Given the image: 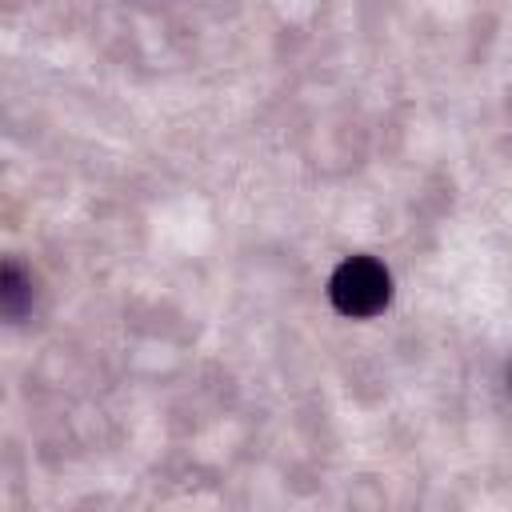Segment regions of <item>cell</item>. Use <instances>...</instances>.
I'll return each instance as SVG.
<instances>
[{
  "instance_id": "3",
  "label": "cell",
  "mask_w": 512,
  "mask_h": 512,
  "mask_svg": "<svg viewBox=\"0 0 512 512\" xmlns=\"http://www.w3.org/2000/svg\"><path fill=\"white\" fill-rule=\"evenodd\" d=\"M508 388H512V364H508Z\"/></svg>"
},
{
  "instance_id": "2",
  "label": "cell",
  "mask_w": 512,
  "mask_h": 512,
  "mask_svg": "<svg viewBox=\"0 0 512 512\" xmlns=\"http://www.w3.org/2000/svg\"><path fill=\"white\" fill-rule=\"evenodd\" d=\"M28 304H32V280L16 264H4V272H0V308H4V316L16 320V316H24Z\"/></svg>"
},
{
  "instance_id": "1",
  "label": "cell",
  "mask_w": 512,
  "mask_h": 512,
  "mask_svg": "<svg viewBox=\"0 0 512 512\" xmlns=\"http://www.w3.org/2000/svg\"><path fill=\"white\" fill-rule=\"evenodd\" d=\"M328 296H332L336 312L360 320V316H376V312L388 304L392 280H388V272H384L380 260H372V256H348V260L332 272Z\"/></svg>"
}]
</instances>
